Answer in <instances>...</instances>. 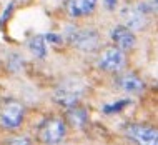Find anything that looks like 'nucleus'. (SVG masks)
<instances>
[{"label": "nucleus", "mask_w": 158, "mask_h": 145, "mask_svg": "<svg viewBox=\"0 0 158 145\" xmlns=\"http://www.w3.org/2000/svg\"><path fill=\"white\" fill-rule=\"evenodd\" d=\"M120 15L122 20L127 23V28H130V30H143L148 23L147 14H143L138 7H131V5L123 7Z\"/></svg>", "instance_id": "7"}, {"label": "nucleus", "mask_w": 158, "mask_h": 145, "mask_svg": "<svg viewBox=\"0 0 158 145\" xmlns=\"http://www.w3.org/2000/svg\"><path fill=\"white\" fill-rule=\"evenodd\" d=\"M112 40L123 52L135 47V35L131 33L130 28L123 27V25H118V27H115L112 30Z\"/></svg>", "instance_id": "8"}, {"label": "nucleus", "mask_w": 158, "mask_h": 145, "mask_svg": "<svg viewBox=\"0 0 158 145\" xmlns=\"http://www.w3.org/2000/svg\"><path fill=\"white\" fill-rule=\"evenodd\" d=\"M72 44L82 52H95L100 47V33L93 28H83L72 35Z\"/></svg>", "instance_id": "6"}, {"label": "nucleus", "mask_w": 158, "mask_h": 145, "mask_svg": "<svg viewBox=\"0 0 158 145\" xmlns=\"http://www.w3.org/2000/svg\"><path fill=\"white\" fill-rule=\"evenodd\" d=\"M68 120H70L72 125L82 129L85 123H87V120H88V112L83 110V109H78L75 105V107H72L70 110H68Z\"/></svg>", "instance_id": "11"}, {"label": "nucleus", "mask_w": 158, "mask_h": 145, "mask_svg": "<svg viewBox=\"0 0 158 145\" xmlns=\"http://www.w3.org/2000/svg\"><path fill=\"white\" fill-rule=\"evenodd\" d=\"M103 2H105L106 10H115V7H117L118 0H103Z\"/></svg>", "instance_id": "15"}, {"label": "nucleus", "mask_w": 158, "mask_h": 145, "mask_svg": "<svg viewBox=\"0 0 158 145\" xmlns=\"http://www.w3.org/2000/svg\"><path fill=\"white\" fill-rule=\"evenodd\" d=\"M97 0H67V14L70 17H85L92 14Z\"/></svg>", "instance_id": "9"}, {"label": "nucleus", "mask_w": 158, "mask_h": 145, "mask_svg": "<svg viewBox=\"0 0 158 145\" xmlns=\"http://www.w3.org/2000/svg\"><path fill=\"white\" fill-rule=\"evenodd\" d=\"M28 47H30L32 53L35 55V57L45 58V55H47V40L42 35H35L33 38H30Z\"/></svg>", "instance_id": "12"}, {"label": "nucleus", "mask_w": 158, "mask_h": 145, "mask_svg": "<svg viewBox=\"0 0 158 145\" xmlns=\"http://www.w3.org/2000/svg\"><path fill=\"white\" fill-rule=\"evenodd\" d=\"M85 92V83L80 79H67L57 87V90L53 93V100L58 105L67 109L75 107L83 97Z\"/></svg>", "instance_id": "1"}, {"label": "nucleus", "mask_w": 158, "mask_h": 145, "mask_svg": "<svg viewBox=\"0 0 158 145\" xmlns=\"http://www.w3.org/2000/svg\"><path fill=\"white\" fill-rule=\"evenodd\" d=\"M25 117V107L19 100L7 99L0 104V127L7 130H15L22 125Z\"/></svg>", "instance_id": "3"}, {"label": "nucleus", "mask_w": 158, "mask_h": 145, "mask_svg": "<svg viewBox=\"0 0 158 145\" xmlns=\"http://www.w3.org/2000/svg\"><path fill=\"white\" fill-rule=\"evenodd\" d=\"M117 83H118V87L127 93H140V92H143V88H145L143 80L140 79V77H136L135 74L122 75Z\"/></svg>", "instance_id": "10"}, {"label": "nucleus", "mask_w": 158, "mask_h": 145, "mask_svg": "<svg viewBox=\"0 0 158 145\" xmlns=\"http://www.w3.org/2000/svg\"><path fill=\"white\" fill-rule=\"evenodd\" d=\"M5 145H32V140L28 137H14V139L7 140Z\"/></svg>", "instance_id": "13"}, {"label": "nucleus", "mask_w": 158, "mask_h": 145, "mask_svg": "<svg viewBox=\"0 0 158 145\" xmlns=\"http://www.w3.org/2000/svg\"><path fill=\"white\" fill-rule=\"evenodd\" d=\"M127 63L125 52L120 50L118 47H106L102 50L100 57H98V67L106 72H120Z\"/></svg>", "instance_id": "4"}, {"label": "nucleus", "mask_w": 158, "mask_h": 145, "mask_svg": "<svg viewBox=\"0 0 158 145\" xmlns=\"http://www.w3.org/2000/svg\"><path fill=\"white\" fill-rule=\"evenodd\" d=\"M125 105H128V100H120V104L112 105V107H105L103 110H105L106 113H112V112H117V110H120L122 107H125Z\"/></svg>", "instance_id": "14"}, {"label": "nucleus", "mask_w": 158, "mask_h": 145, "mask_svg": "<svg viewBox=\"0 0 158 145\" xmlns=\"http://www.w3.org/2000/svg\"><path fill=\"white\" fill-rule=\"evenodd\" d=\"M67 135V125L60 117H48L38 127L37 137L45 145H57L60 143Z\"/></svg>", "instance_id": "2"}, {"label": "nucleus", "mask_w": 158, "mask_h": 145, "mask_svg": "<svg viewBox=\"0 0 158 145\" xmlns=\"http://www.w3.org/2000/svg\"><path fill=\"white\" fill-rule=\"evenodd\" d=\"M125 134L138 145H158V132L155 127L142 123H128L125 125Z\"/></svg>", "instance_id": "5"}]
</instances>
